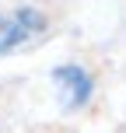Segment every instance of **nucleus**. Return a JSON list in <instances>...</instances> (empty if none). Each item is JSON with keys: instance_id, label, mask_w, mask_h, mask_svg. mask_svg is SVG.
I'll return each instance as SVG.
<instances>
[{"instance_id": "1", "label": "nucleus", "mask_w": 126, "mask_h": 133, "mask_svg": "<svg viewBox=\"0 0 126 133\" xmlns=\"http://www.w3.org/2000/svg\"><path fill=\"white\" fill-rule=\"evenodd\" d=\"M49 32V21L39 7H18L0 14V56H11L25 46H35Z\"/></svg>"}, {"instance_id": "2", "label": "nucleus", "mask_w": 126, "mask_h": 133, "mask_svg": "<svg viewBox=\"0 0 126 133\" xmlns=\"http://www.w3.org/2000/svg\"><path fill=\"white\" fill-rule=\"evenodd\" d=\"M53 84H56V95H60V105L67 112H77L91 102L95 95V77L88 74V66L81 63H60L53 70Z\"/></svg>"}]
</instances>
